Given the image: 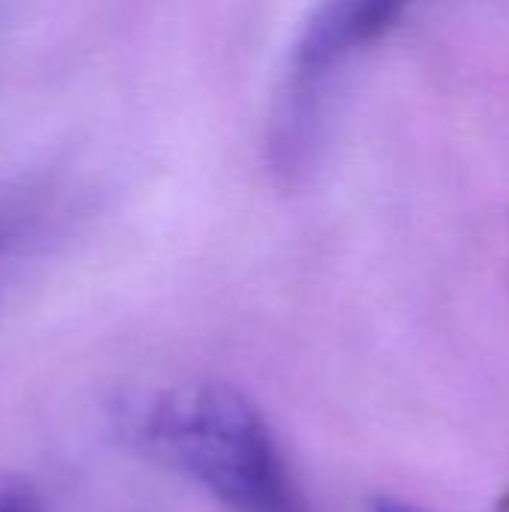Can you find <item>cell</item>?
I'll list each match as a JSON object with an SVG mask.
<instances>
[{
  "mask_svg": "<svg viewBox=\"0 0 509 512\" xmlns=\"http://www.w3.org/2000/svg\"><path fill=\"white\" fill-rule=\"evenodd\" d=\"M120 438L231 512H312L264 414L228 384H177L126 396Z\"/></svg>",
  "mask_w": 509,
  "mask_h": 512,
  "instance_id": "1",
  "label": "cell"
},
{
  "mask_svg": "<svg viewBox=\"0 0 509 512\" xmlns=\"http://www.w3.org/2000/svg\"><path fill=\"white\" fill-rule=\"evenodd\" d=\"M417 3L423 0H321L312 9L294 42L270 120L267 150L276 174L291 180L306 165L312 126L336 72L396 30Z\"/></svg>",
  "mask_w": 509,
  "mask_h": 512,
  "instance_id": "2",
  "label": "cell"
},
{
  "mask_svg": "<svg viewBox=\"0 0 509 512\" xmlns=\"http://www.w3.org/2000/svg\"><path fill=\"white\" fill-rule=\"evenodd\" d=\"M0 512H45L33 489L15 477H0Z\"/></svg>",
  "mask_w": 509,
  "mask_h": 512,
  "instance_id": "3",
  "label": "cell"
},
{
  "mask_svg": "<svg viewBox=\"0 0 509 512\" xmlns=\"http://www.w3.org/2000/svg\"><path fill=\"white\" fill-rule=\"evenodd\" d=\"M372 512H420V510H414V507H408V504H402V501H396V498H375V501H372Z\"/></svg>",
  "mask_w": 509,
  "mask_h": 512,
  "instance_id": "4",
  "label": "cell"
},
{
  "mask_svg": "<svg viewBox=\"0 0 509 512\" xmlns=\"http://www.w3.org/2000/svg\"><path fill=\"white\" fill-rule=\"evenodd\" d=\"M498 512H509V489L507 495H504V501H501V507H498Z\"/></svg>",
  "mask_w": 509,
  "mask_h": 512,
  "instance_id": "5",
  "label": "cell"
}]
</instances>
